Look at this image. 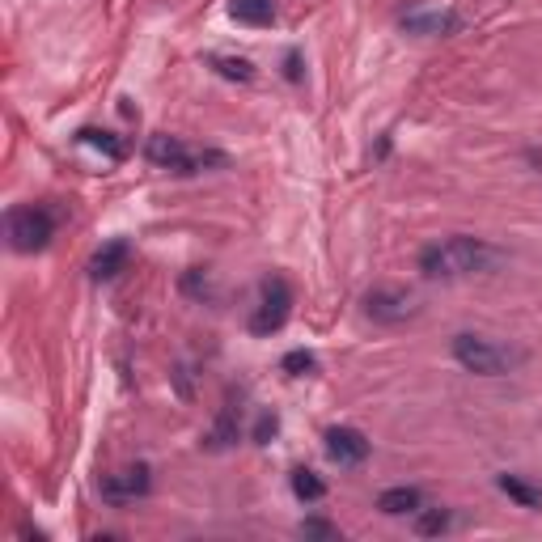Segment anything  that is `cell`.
Returning a JSON list of instances; mask_svg holds the SVG:
<instances>
[{
	"instance_id": "obj_1",
	"label": "cell",
	"mask_w": 542,
	"mask_h": 542,
	"mask_svg": "<svg viewBox=\"0 0 542 542\" xmlns=\"http://www.w3.org/2000/svg\"><path fill=\"white\" fill-rule=\"evenodd\" d=\"M500 263H504V250H496L483 238H466V233H454V238L432 242L420 250V271L428 280L483 276V271H496Z\"/></svg>"
},
{
	"instance_id": "obj_2",
	"label": "cell",
	"mask_w": 542,
	"mask_h": 542,
	"mask_svg": "<svg viewBox=\"0 0 542 542\" xmlns=\"http://www.w3.org/2000/svg\"><path fill=\"white\" fill-rule=\"evenodd\" d=\"M449 352H454L458 365L475 377H504L526 360L517 348H509V343H496V339L475 335V331H458L454 343H449Z\"/></svg>"
},
{
	"instance_id": "obj_3",
	"label": "cell",
	"mask_w": 542,
	"mask_h": 542,
	"mask_svg": "<svg viewBox=\"0 0 542 542\" xmlns=\"http://www.w3.org/2000/svg\"><path fill=\"white\" fill-rule=\"evenodd\" d=\"M144 157H149L157 170L178 174V178H191V174L225 170L229 166V157L221 149H191V144L178 140V136H149V144H144Z\"/></svg>"
},
{
	"instance_id": "obj_4",
	"label": "cell",
	"mask_w": 542,
	"mask_h": 542,
	"mask_svg": "<svg viewBox=\"0 0 542 542\" xmlns=\"http://www.w3.org/2000/svg\"><path fill=\"white\" fill-rule=\"evenodd\" d=\"M56 212L47 204H26V208H13L5 216V233H9V246L17 255H34V250H47L51 238H56Z\"/></svg>"
},
{
	"instance_id": "obj_5",
	"label": "cell",
	"mask_w": 542,
	"mask_h": 542,
	"mask_svg": "<svg viewBox=\"0 0 542 542\" xmlns=\"http://www.w3.org/2000/svg\"><path fill=\"white\" fill-rule=\"evenodd\" d=\"M288 314H293V284H288L284 276H267L263 288H259V305L255 314H250V335H276Z\"/></svg>"
},
{
	"instance_id": "obj_6",
	"label": "cell",
	"mask_w": 542,
	"mask_h": 542,
	"mask_svg": "<svg viewBox=\"0 0 542 542\" xmlns=\"http://www.w3.org/2000/svg\"><path fill=\"white\" fill-rule=\"evenodd\" d=\"M365 314L373 322H382V327H403L407 318L420 314V305H415V297L407 293V288H373V293H365Z\"/></svg>"
},
{
	"instance_id": "obj_7",
	"label": "cell",
	"mask_w": 542,
	"mask_h": 542,
	"mask_svg": "<svg viewBox=\"0 0 542 542\" xmlns=\"http://www.w3.org/2000/svg\"><path fill=\"white\" fill-rule=\"evenodd\" d=\"M149 487H153V471H149L144 462H136V466H123V471L106 475V479L98 483V492H102L106 504L123 509V504H136L140 496H149Z\"/></svg>"
},
{
	"instance_id": "obj_8",
	"label": "cell",
	"mask_w": 542,
	"mask_h": 542,
	"mask_svg": "<svg viewBox=\"0 0 542 542\" xmlns=\"http://www.w3.org/2000/svg\"><path fill=\"white\" fill-rule=\"evenodd\" d=\"M327 458L339 462V466H360V462H369V437L360 428H348V424H339V428H327Z\"/></svg>"
},
{
	"instance_id": "obj_9",
	"label": "cell",
	"mask_w": 542,
	"mask_h": 542,
	"mask_svg": "<svg viewBox=\"0 0 542 542\" xmlns=\"http://www.w3.org/2000/svg\"><path fill=\"white\" fill-rule=\"evenodd\" d=\"M403 30L420 34V39H445V34L462 30V17L454 9H411L403 13Z\"/></svg>"
},
{
	"instance_id": "obj_10",
	"label": "cell",
	"mask_w": 542,
	"mask_h": 542,
	"mask_svg": "<svg viewBox=\"0 0 542 542\" xmlns=\"http://www.w3.org/2000/svg\"><path fill=\"white\" fill-rule=\"evenodd\" d=\"M128 259H132V242L128 238H115V242H106L94 259H89V276H94L98 284H106V280H115L123 267H128Z\"/></svg>"
},
{
	"instance_id": "obj_11",
	"label": "cell",
	"mask_w": 542,
	"mask_h": 542,
	"mask_svg": "<svg viewBox=\"0 0 542 542\" xmlns=\"http://www.w3.org/2000/svg\"><path fill=\"white\" fill-rule=\"evenodd\" d=\"M377 509H382L386 517H415V513H420L424 509V492H420V487H386V492L382 496H377Z\"/></svg>"
},
{
	"instance_id": "obj_12",
	"label": "cell",
	"mask_w": 542,
	"mask_h": 542,
	"mask_svg": "<svg viewBox=\"0 0 542 542\" xmlns=\"http://www.w3.org/2000/svg\"><path fill=\"white\" fill-rule=\"evenodd\" d=\"M229 17L238 26H271L276 22V0H229Z\"/></svg>"
},
{
	"instance_id": "obj_13",
	"label": "cell",
	"mask_w": 542,
	"mask_h": 542,
	"mask_svg": "<svg viewBox=\"0 0 542 542\" xmlns=\"http://www.w3.org/2000/svg\"><path fill=\"white\" fill-rule=\"evenodd\" d=\"M496 487L509 500H517L521 509H542V487H534V483H526L521 475H496Z\"/></svg>"
},
{
	"instance_id": "obj_14",
	"label": "cell",
	"mask_w": 542,
	"mask_h": 542,
	"mask_svg": "<svg viewBox=\"0 0 542 542\" xmlns=\"http://www.w3.org/2000/svg\"><path fill=\"white\" fill-rule=\"evenodd\" d=\"M208 64L221 72L225 81H242V85H246V81H255V64L242 60V56H208Z\"/></svg>"
},
{
	"instance_id": "obj_15",
	"label": "cell",
	"mask_w": 542,
	"mask_h": 542,
	"mask_svg": "<svg viewBox=\"0 0 542 542\" xmlns=\"http://www.w3.org/2000/svg\"><path fill=\"white\" fill-rule=\"evenodd\" d=\"M288 483H293V496H297V500H305V504H314V500L327 496V483H322L314 471H305V466H297L293 479H288Z\"/></svg>"
},
{
	"instance_id": "obj_16",
	"label": "cell",
	"mask_w": 542,
	"mask_h": 542,
	"mask_svg": "<svg viewBox=\"0 0 542 542\" xmlns=\"http://www.w3.org/2000/svg\"><path fill=\"white\" fill-rule=\"evenodd\" d=\"M77 140H81V144H94V149H98V153H106V157H111V161H123V157H128V149H123V140H115L111 132H98V128H81V132H77Z\"/></svg>"
},
{
	"instance_id": "obj_17",
	"label": "cell",
	"mask_w": 542,
	"mask_h": 542,
	"mask_svg": "<svg viewBox=\"0 0 542 542\" xmlns=\"http://www.w3.org/2000/svg\"><path fill=\"white\" fill-rule=\"evenodd\" d=\"M449 526H454V513H445V509H420L415 513V534H424V538L445 534Z\"/></svg>"
},
{
	"instance_id": "obj_18",
	"label": "cell",
	"mask_w": 542,
	"mask_h": 542,
	"mask_svg": "<svg viewBox=\"0 0 542 542\" xmlns=\"http://www.w3.org/2000/svg\"><path fill=\"white\" fill-rule=\"evenodd\" d=\"M280 369H284L288 377H310V373H318V356L305 352V348H297V352H288V356L280 360Z\"/></svg>"
},
{
	"instance_id": "obj_19",
	"label": "cell",
	"mask_w": 542,
	"mask_h": 542,
	"mask_svg": "<svg viewBox=\"0 0 542 542\" xmlns=\"http://www.w3.org/2000/svg\"><path fill=\"white\" fill-rule=\"evenodd\" d=\"M238 441V424H233V411H221V420H216V428L204 437V445L208 449H225V445H233Z\"/></svg>"
},
{
	"instance_id": "obj_20",
	"label": "cell",
	"mask_w": 542,
	"mask_h": 542,
	"mask_svg": "<svg viewBox=\"0 0 542 542\" xmlns=\"http://www.w3.org/2000/svg\"><path fill=\"white\" fill-rule=\"evenodd\" d=\"M301 538H339V526H331V521H322V517H310V521H301Z\"/></svg>"
},
{
	"instance_id": "obj_21",
	"label": "cell",
	"mask_w": 542,
	"mask_h": 542,
	"mask_svg": "<svg viewBox=\"0 0 542 542\" xmlns=\"http://www.w3.org/2000/svg\"><path fill=\"white\" fill-rule=\"evenodd\" d=\"M276 428H280V420H276L271 411H263V415H259V424H255V441H259V445H267L271 437H276Z\"/></svg>"
},
{
	"instance_id": "obj_22",
	"label": "cell",
	"mask_w": 542,
	"mask_h": 542,
	"mask_svg": "<svg viewBox=\"0 0 542 542\" xmlns=\"http://www.w3.org/2000/svg\"><path fill=\"white\" fill-rule=\"evenodd\" d=\"M284 77H288V81H301V56H297V51L284 60Z\"/></svg>"
}]
</instances>
